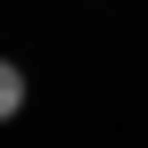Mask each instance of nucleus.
Masks as SVG:
<instances>
[{
	"mask_svg": "<svg viewBox=\"0 0 148 148\" xmlns=\"http://www.w3.org/2000/svg\"><path fill=\"white\" fill-rule=\"evenodd\" d=\"M16 107H25V66H8V58H0V123H8Z\"/></svg>",
	"mask_w": 148,
	"mask_h": 148,
	"instance_id": "nucleus-1",
	"label": "nucleus"
}]
</instances>
